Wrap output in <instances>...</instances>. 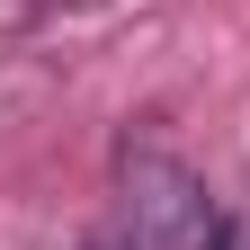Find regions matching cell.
Listing matches in <instances>:
<instances>
[{"label":"cell","instance_id":"1","mask_svg":"<svg viewBox=\"0 0 250 250\" xmlns=\"http://www.w3.org/2000/svg\"><path fill=\"white\" fill-rule=\"evenodd\" d=\"M116 197H125V232L134 250H232L250 214H232L214 188L161 143H134L116 161Z\"/></svg>","mask_w":250,"mask_h":250}]
</instances>
